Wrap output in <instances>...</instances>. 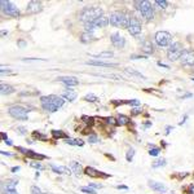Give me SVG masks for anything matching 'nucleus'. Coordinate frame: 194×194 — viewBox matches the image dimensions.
Returning a JSON list of instances; mask_svg holds the SVG:
<instances>
[{
	"instance_id": "nucleus-26",
	"label": "nucleus",
	"mask_w": 194,
	"mask_h": 194,
	"mask_svg": "<svg viewBox=\"0 0 194 194\" xmlns=\"http://www.w3.org/2000/svg\"><path fill=\"white\" fill-rule=\"evenodd\" d=\"M114 53L111 51H105V52H101V53H97V54H93L92 57H96V58H111Z\"/></svg>"
},
{
	"instance_id": "nucleus-61",
	"label": "nucleus",
	"mask_w": 194,
	"mask_h": 194,
	"mask_svg": "<svg viewBox=\"0 0 194 194\" xmlns=\"http://www.w3.org/2000/svg\"><path fill=\"white\" fill-rule=\"evenodd\" d=\"M2 154H3V155H8V157H10V155H12L10 153H7V152H2Z\"/></svg>"
},
{
	"instance_id": "nucleus-27",
	"label": "nucleus",
	"mask_w": 194,
	"mask_h": 194,
	"mask_svg": "<svg viewBox=\"0 0 194 194\" xmlns=\"http://www.w3.org/2000/svg\"><path fill=\"white\" fill-rule=\"evenodd\" d=\"M52 136L54 137V139H65V140L69 139L67 135L65 132H62V131H57V129H53L52 131Z\"/></svg>"
},
{
	"instance_id": "nucleus-8",
	"label": "nucleus",
	"mask_w": 194,
	"mask_h": 194,
	"mask_svg": "<svg viewBox=\"0 0 194 194\" xmlns=\"http://www.w3.org/2000/svg\"><path fill=\"white\" fill-rule=\"evenodd\" d=\"M128 33L132 36H137L141 33V23L137 20L136 17H131V22H129V27H128Z\"/></svg>"
},
{
	"instance_id": "nucleus-55",
	"label": "nucleus",
	"mask_w": 194,
	"mask_h": 194,
	"mask_svg": "<svg viewBox=\"0 0 194 194\" xmlns=\"http://www.w3.org/2000/svg\"><path fill=\"white\" fill-rule=\"evenodd\" d=\"M20 170H21L20 167H13V168H12V172H17V171H20Z\"/></svg>"
},
{
	"instance_id": "nucleus-2",
	"label": "nucleus",
	"mask_w": 194,
	"mask_h": 194,
	"mask_svg": "<svg viewBox=\"0 0 194 194\" xmlns=\"http://www.w3.org/2000/svg\"><path fill=\"white\" fill-rule=\"evenodd\" d=\"M131 17L126 12H121V10H115L113 12L111 16L109 17L110 23L115 27H123V29H128L129 27V22H131Z\"/></svg>"
},
{
	"instance_id": "nucleus-33",
	"label": "nucleus",
	"mask_w": 194,
	"mask_h": 194,
	"mask_svg": "<svg viewBox=\"0 0 194 194\" xmlns=\"http://www.w3.org/2000/svg\"><path fill=\"white\" fill-rule=\"evenodd\" d=\"M179 49H183V47H181L180 43H172V44L168 47V52H173V51H179Z\"/></svg>"
},
{
	"instance_id": "nucleus-58",
	"label": "nucleus",
	"mask_w": 194,
	"mask_h": 194,
	"mask_svg": "<svg viewBox=\"0 0 194 194\" xmlns=\"http://www.w3.org/2000/svg\"><path fill=\"white\" fill-rule=\"evenodd\" d=\"M4 142H5V144H7V145H12V140H10V139H8V140H5Z\"/></svg>"
},
{
	"instance_id": "nucleus-20",
	"label": "nucleus",
	"mask_w": 194,
	"mask_h": 194,
	"mask_svg": "<svg viewBox=\"0 0 194 194\" xmlns=\"http://www.w3.org/2000/svg\"><path fill=\"white\" fill-rule=\"evenodd\" d=\"M142 51L145 52L146 54H152L154 52V46H153V43L152 42H149V40H145L142 43Z\"/></svg>"
},
{
	"instance_id": "nucleus-34",
	"label": "nucleus",
	"mask_w": 194,
	"mask_h": 194,
	"mask_svg": "<svg viewBox=\"0 0 194 194\" xmlns=\"http://www.w3.org/2000/svg\"><path fill=\"white\" fill-rule=\"evenodd\" d=\"M84 29H85L87 33H93V30L96 29V26L93 22H88V23H84Z\"/></svg>"
},
{
	"instance_id": "nucleus-50",
	"label": "nucleus",
	"mask_w": 194,
	"mask_h": 194,
	"mask_svg": "<svg viewBox=\"0 0 194 194\" xmlns=\"http://www.w3.org/2000/svg\"><path fill=\"white\" fill-rule=\"evenodd\" d=\"M89 188H92V189H98V188H102V185H97V184H89Z\"/></svg>"
},
{
	"instance_id": "nucleus-60",
	"label": "nucleus",
	"mask_w": 194,
	"mask_h": 194,
	"mask_svg": "<svg viewBox=\"0 0 194 194\" xmlns=\"http://www.w3.org/2000/svg\"><path fill=\"white\" fill-rule=\"evenodd\" d=\"M186 118H188V115H185L183 119H181V122H180V124H183V123H185V121H186Z\"/></svg>"
},
{
	"instance_id": "nucleus-37",
	"label": "nucleus",
	"mask_w": 194,
	"mask_h": 194,
	"mask_svg": "<svg viewBox=\"0 0 194 194\" xmlns=\"http://www.w3.org/2000/svg\"><path fill=\"white\" fill-rule=\"evenodd\" d=\"M31 194H46V193L43 192L40 188H38L36 185H33L31 186Z\"/></svg>"
},
{
	"instance_id": "nucleus-40",
	"label": "nucleus",
	"mask_w": 194,
	"mask_h": 194,
	"mask_svg": "<svg viewBox=\"0 0 194 194\" xmlns=\"http://www.w3.org/2000/svg\"><path fill=\"white\" fill-rule=\"evenodd\" d=\"M88 141H89L91 144H96V142L98 141L97 135H96V133H91V135L88 136Z\"/></svg>"
},
{
	"instance_id": "nucleus-3",
	"label": "nucleus",
	"mask_w": 194,
	"mask_h": 194,
	"mask_svg": "<svg viewBox=\"0 0 194 194\" xmlns=\"http://www.w3.org/2000/svg\"><path fill=\"white\" fill-rule=\"evenodd\" d=\"M101 16H104V12L100 7H87L80 12L79 20L84 23H88V22H95Z\"/></svg>"
},
{
	"instance_id": "nucleus-30",
	"label": "nucleus",
	"mask_w": 194,
	"mask_h": 194,
	"mask_svg": "<svg viewBox=\"0 0 194 194\" xmlns=\"http://www.w3.org/2000/svg\"><path fill=\"white\" fill-rule=\"evenodd\" d=\"M26 155H27V157H30V158H34V159H46V157H44V155H42V154H38V153L33 152V150H29Z\"/></svg>"
},
{
	"instance_id": "nucleus-25",
	"label": "nucleus",
	"mask_w": 194,
	"mask_h": 194,
	"mask_svg": "<svg viewBox=\"0 0 194 194\" xmlns=\"http://www.w3.org/2000/svg\"><path fill=\"white\" fill-rule=\"evenodd\" d=\"M17 184H18V180L17 179H9V180L5 181L4 189H14Z\"/></svg>"
},
{
	"instance_id": "nucleus-42",
	"label": "nucleus",
	"mask_w": 194,
	"mask_h": 194,
	"mask_svg": "<svg viewBox=\"0 0 194 194\" xmlns=\"http://www.w3.org/2000/svg\"><path fill=\"white\" fill-rule=\"evenodd\" d=\"M104 121H106V123H109V124H117V119H114V118H111V117L104 118Z\"/></svg>"
},
{
	"instance_id": "nucleus-32",
	"label": "nucleus",
	"mask_w": 194,
	"mask_h": 194,
	"mask_svg": "<svg viewBox=\"0 0 194 194\" xmlns=\"http://www.w3.org/2000/svg\"><path fill=\"white\" fill-rule=\"evenodd\" d=\"M133 157H135V149H133V148H129L128 152H127V154H126V159H127L128 162H132V160H133Z\"/></svg>"
},
{
	"instance_id": "nucleus-46",
	"label": "nucleus",
	"mask_w": 194,
	"mask_h": 194,
	"mask_svg": "<svg viewBox=\"0 0 194 194\" xmlns=\"http://www.w3.org/2000/svg\"><path fill=\"white\" fill-rule=\"evenodd\" d=\"M17 132H20V135H26L27 131H26V128H25V127H18L17 128Z\"/></svg>"
},
{
	"instance_id": "nucleus-48",
	"label": "nucleus",
	"mask_w": 194,
	"mask_h": 194,
	"mask_svg": "<svg viewBox=\"0 0 194 194\" xmlns=\"http://www.w3.org/2000/svg\"><path fill=\"white\" fill-rule=\"evenodd\" d=\"M188 194H194V184H192L188 188Z\"/></svg>"
},
{
	"instance_id": "nucleus-38",
	"label": "nucleus",
	"mask_w": 194,
	"mask_h": 194,
	"mask_svg": "<svg viewBox=\"0 0 194 194\" xmlns=\"http://www.w3.org/2000/svg\"><path fill=\"white\" fill-rule=\"evenodd\" d=\"M154 3L157 4V5H159V7H160L162 9H166V8H167V5H168V3L166 2V0H155Z\"/></svg>"
},
{
	"instance_id": "nucleus-12",
	"label": "nucleus",
	"mask_w": 194,
	"mask_h": 194,
	"mask_svg": "<svg viewBox=\"0 0 194 194\" xmlns=\"http://www.w3.org/2000/svg\"><path fill=\"white\" fill-rule=\"evenodd\" d=\"M87 65L91 66H100V67H115L118 64H110V62H105V61H100V60H91L85 62Z\"/></svg>"
},
{
	"instance_id": "nucleus-14",
	"label": "nucleus",
	"mask_w": 194,
	"mask_h": 194,
	"mask_svg": "<svg viewBox=\"0 0 194 194\" xmlns=\"http://www.w3.org/2000/svg\"><path fill=\"white\" fill-rule=\"evenodd\" d=\"M93 23H95L96 29H104V27H106V26H108V25L110 23V20H109V17L101 16V17L98 18V20H96Z\"/></svg>"
},
{
	"instance_id": "nucleus-41",
	"label": "nucleus",
	"mask_w": 194,
	"mask_h": 194,
	"mask_svg": "<svg viewBox=\"0 0 194 194\" xmlns=\"http://www.w3.org/2000/svg\"><path fill=\"white\" fill-rule=\"evenodd\" d=\"M82 121H84L88 126H91V124H93V118H91V117H87V115H83L82 117Z\"/></svg>"
},
{
	"instance_id": "nucleus-36",
	"label": "nucleus",
	"mask_w": 194,
	"mask_h": 194,
	"mask_svg": "<svg viewBox=\"0 0 194 194\" xmlns=\"http://www.w3.org/2000/svg\"><path fill=\"white\" fill-rule=\"evenodd\" d=\"M159 153H160L159 148H152L149 150V155H152V157H157V155H159Z\"/></svg>"
},
{
	"instance_id": "nucleus-21",
	"label": "nucleus",
	"mask_w": 194,
	"mask_h": 194,
	"mask_svg": "<svg viewBox=\"0 0 194 194\" xmlns=\"http://www.w3.org/2000/svg\"><path fill=\"white\" fill-rule=\"evenodd\" d=\"M84 173L88 175V176H92V177H100L102 175V172L97 171L96 168H93V167H87L84 170Z\"/></svg>"
},
{
	"instance_id": "nucleus-19",
	"label": "nucleus",
	"mask_w": 194,
	"mask_h": 194,
	"mask_svg": "<svg viewBox=\"0 0 194 194\" xmlns=\"http://www.w3.org/2000/svg\"><path fill=\"white\" fill-rule=\"evenodd\" d=\"M184 53V48L183 49H179V51H173V52H168L167 53V57L170 61H175V60H179L181 56Z\"/></svg>"
},
{
	"instance_id": "nucleus-51",
	"label": "nucleus",
	"mask_w": 194,
	"mask_h": 194,
	"mask_svg": "<svg viewBox=\"0 0 194 194\" xmlns=\"http://www.w3.org/2000/svg\"><path fill=\"white\" fill-rule=\"evenodd\" d=\"M158 66H160V67H164V69H170V66H168V65H166V64H163V62H158Z\"/></svg>"
},
{
	"instance_id": "nucleus-22",
	"label": "nucleus",
	"mask_w": 194,
	"mask_h": 194,
	"mask_svg": "<svg viewBox=\"0 0 194 194\" xmlns=\"http://www.w3.org/2000/svg\"><path fill=\"white\" fill-rule=\"evenodd\" d=\"M93 39H95V35H93V33H83L82 35H80V42L82 43H91Z\"/></svg>"
},
{
	"instance_id": "nucleus-10",
	"label": "nucleus",
	"mask_w": 194,
	"mask_h": 194,
	"mask_svg": "<svg viewBox=\"0 0 194 194\" xmlns=\"http://www.w3.org/2000/svg\"><path fill=\"white\" fill-rule=\"evenodd\" d=\"M180 60H181V64L185 65V66H194V52L193 51H184Z\"/></svg>"
},
{
	"instance_id": "nucleus-57",
	"label": "nucleus",
	"mask_w": 194,
	"mask_h": 194,
	"mask_svg": "<svg viewBox=\"0 0 194 194\" xmlns=\"http://www.w3.org/2000/svg\"><path fill=\"white\" fill-rule=\"evenodd\" d=\"M172 129H173V127H167V129H166V131H167V132H166V133L168 135V133H170V132H171V131H172Z\"/></svg>"
},
{
	"instance_id": "nucleus-5",
	"label": "nucleus",
	"mask_w": 194,
	"mask_h": 194,
	"mask_svg": "<svg viewBox=\"0 0 194 194\" xmlns=\"http://www.w3.org/2000/svg\"><path fill=\"white\" fill-rule=\"evenodd\" d=\"M8 113H9L10 117H13L14 119H18V121H27L29 119V110L25 109L23 106H18V105L9 106Z\"/></svg>"
},
{
	"instance_id": "nucleus-52",
	"label": "nucleus",
	"mask_w": 194,
	"mask_h": 194,
	"mask_svg": "<svg viewBox=\"0 0 194 194\" xmlns=\"http://www.w3.org/2000/svg\"><path fill=\"white\" fill-rule=\"evenodd\" d=\"M133 113H132V115H139L140 113H141V110H139V109H135V110H132Z\"/></svg>"
},
{
	"instance_id": "nucleus-53",
	"label": "nucleus",
	"mask_w": 194,
	"mask_h": 194,
	"mask_svg": "<svg viewBox=\"0 0 194 194\" xmlns=\"http://www.w3.org/2000/svg\"><path fill=\"white\" fill-rule=\"evenodd\" d=\"M17 44H18V47H25V46H26V43H25L23 40H20V42L17 43Z\"/></svg>"
},
{
	"instance_id": "nucleus-15",
	"label": "nucleus",
	"mask_w": 194,
	"mask_h": 194,
	"mask_svg": "<svg viewBox=\"0 0 194 194\" xmlns=\"http://www.w3.org/2000/svg\"><path fill=\"white\" fill-rule=\"evenodd\" d=\"M149 186L152 188L153 190L159 192V193H164L167 190V188L162 183H158V181H149Z\"/></svg>"
},
{
	"instance_id": "nucleus-4",
	"label": "nucleus",
	"mask_w": 194,
	"mask_h": 194,
	"mask_svg": "<svg viewBox=\"0 0 194 194\" xmlns=\"http://www.w3.org/2000/svg\"><path fill=\"white\" fill-rule=\"evenodd\" d=\"M136 9L140 12V14L148 21H152L154 18V9L153 5L149 0H140V2H135Z\"/></svg>"
},
{
	"instance_id": "nucleus-6",
	"label": "nucleus",
	"mask_w": 194,
	"mask_h": 194,
	"mask_svg": "<svg viewBox=\"0 0 194 194\" xmlns=\"http://www.w3.org/2000/svg\"><path fill=\"white\" fill-rule=\"evenodd\" d=\"M0 5H2V10H3V13L4 14H7L9 17H18L20 16V9H18L14 3H12V2H7V0H2L0 2Z\"/></svg>"
},
{
	"instance_id": "nucleus-62",
	"label": "nucleus",
	"mask_w": 194,
	"mask_h": 194,
	"mask_svg": "<svg viewBox=\"0 0 194 194\" xmlns=\"http://www.w3.org/2000/svg\"><path fill=\"white\" fill-rule=\"evenodd\" d=\"M192 80H193V82H194V78H193V79H192Z\"/></svg>"
},
{
	"instance_id": "nucleus-28",
	"label": "nucleus",
	"mask_w": 194,
	"mask_h": 194,
	"mask_svg": "<svg viewBox=\"0 0 194 194\" xmlns=\"http://www.w3.org/2000/svg\"><path fill=\"white\" fill-rule=\"evenodd\" d=\"M67 145H73V146H83L84 142L82 140H77V139H67L65 140Z\"/></svg>"
},
{
	"instance_id": "nucleus-7",
	"label": "nucleus",
	"mask_w": 194,
	"mask_h": 194,
	"mask_svg": "<svg viewBox=\"0 0 194 194\" xmlns=\"http://www.w3.org/2000/svg\"><path fill=\"white\" fill-rule=\"evenodd\" d=\"M155 43L159 46V47H170L172 44V36L170 33L167 31H158L154 36Z\"/></svg>"
},
{
	"instance_id": "nucleus-47",
	"label": "nucleus",
	"mask_w": 194,
	"mask_h": 194,
	"mask_svg": "<svg viewBox=\"0 0 194 194\" xmlns=\"http://www.w3.org/2000/svg\"><path fill=\"white\" fill-rule=\"evenodd\" d=\"M16 149L18 150V152H21L22 154H25V155H26V154H27V152H29V150H27V149H25V148H21V146H17Z\"/></svg>"
},
{
	"instance_id": "nucleus-16",
	"label": "nucleus",
	"mask_w": 194,
	"mask_h": 194,
	"mask_svg": "<svg viewBox=\"0 0 194 194\" xmlns=\"http://www.w3.org/2000/svg\"><path fill=\"white\" fill-rule=\"evenodd\" d=\"M77 96H78V93L71 88H67L64 93H62V98L67 100V101H74V100L77 98Z\"/></svg>"
},
{
	"instance_id": "nucleus-39",
	"label": "nucleus",
	"mask_w": 194,
	"mask_h": 194,
	"mask_svg": "<svg viewBox=\"0 0 194 194\" xmlns=\"http://www.w3.org/2000/svg\"><path fill=\"white\" fill-rule=\"evenodd\" d=\"M80 190H82L83 193H87V194H97L95 189H92V188H80Z\"/></svg>"
},
{
	"instance_id": "nucleus-18",
	"label": "nucleus",
	"mask_w": 194,
	"mask_h": 194,
	"mask_svg": "<svg viewBox=\"0 0 194 194\" xmlns=\"http://www.w3.org/2000/svg\"><path fill=\"white\" fill-rule=\"evenodd\" d=\"M70 170H71L73 173H75L77 176H79V175L82 173V164L78 163V162H75V160H73V162H70Z\"/></svg>"
},
{
	"instance_id": "nucleus-17",
	"label": "nucleus",
	"mask_w": 194,
	"mask_h": 194,
	"mask_svg": "<svg viewBox=\"0 0 194 194\" xmlns=\"http://www.w3.org/2000/svg\"><path fill=\"white\" fill-rule=\"evenodd\" d=\"M51 168L56 173H64V175H70L71 173V170H69V168H66V167H62V166L51 164Z\"/></svg>"
},
{
	"instance_id": "nucleus-29",
	"label": "nucleus",
	"mask_w": 194,
	"mask_h": 194,
	"mask_svg": "<svg viewBox=\"0 0 194 194\" xmlns=\"http://www.w3.org/2000/svg\"><path fill=\"white\" fill-rule=\"evenodd\" d=\"M129 123V118L126 117V115H119L117 119V124H119V126H126V124Z\"/></svg>"
},
{
	"instance_id": "nucleus-35",
	"label": "nucleus",
	"mask_w": 194,
	"mask_h": 194,
	"mask_svg": "<svg viewBox=\"0 0 194 194\" xmlns=\"http://www.w3.org/2000/svg\"><path fill=\"white\" fill-rule=\"evenodd\" d=\"M163 166H166V159L164 158H160V159H158L157 162L153 163V168H158V167H163Z\"/></svg>"
},
{
	"instance_id": "nucleus-31",
	"label": "nucleus",
	"mask_w": 194,
	"mask_h": 194,
	"mask_svg": "<svg viewBox=\"0 0 194 194\" xmlns=\"http://www.w3.org/2000/svg\"><path fill=\"white\" fill-rule=\"evenodd\" d=\"M84 101H88V102H97L98 101V97L93 93H88V95L84 96Z\"/></svg>"
},
{
	"instance_id": "nucleus-49",
	"label": "nucleus",
	"mask_w": 194,
	"mask_h": 194,
	"mask_svg": "<svg viewBox=\"0 0 194 194\" xmlns=\"http://www.w3.org/2000/svg\"><path fill=\"white\" fill-rule=\"evenodd\" d=\"M31 167H34V168H39V170H42V164L40 163H31Z\"/></svg>"
},
{
	"instance_id": "nucleus-56",
	"label": "nucleus",
	"mask_w": 194,
	"mask_h": 194,
	"mask_svg": "<svg viewBox=\"0 0 194 194\" xmlns=\"http://www.w3.org/2000/svg\"><path fill=\"white\" fill-rule=\"evenodd\" d=\"M2 137H3V140H4V141H5V140H8L7 133H5V132H3V133H2Z\"/></svg>"
},
{
	"instance_id": "nucleus-1",
	"label": "nucleus",
	"mask_w": 194,
	"mask_h": 194,
	"mask_svg": "<svg viewBox=\"0 0 194 194\" xmlns=\"http://www.w3.org/2000/svg\"><path fill=\"white\" fill-rule=\"evenodd\" d=\"M65 98H62L60 96L49 95V96H42L40 97V105L43 110H46L47 113H56L60 108H62L65 104Z\"/></svg>"
},
{
	"instance_id": "nucleus-45",
	"label": "nucleus",
	"mask_w": 194,
	"mask_h": 194,
	"mask_svg": "<svg viewBox=\"0 0 194 194\" xmlns=\"http://www.w3.org/2000/svg\"><path fill=\"white\" fill-rule=\"evenodd\" d=\"M3 193L4 194H18V192L16 189H4Z\"/></svg>"
},
{
	"instance_id": "nucleus-44",
	"label": "nucleus",
	"mask_w": 194,
	"mask_h": 194,
	"mask_svg": "<svg viewBox=\"0 0 194 194\" xmlns=\"http://www.w3.org/2000/svg\"><path fill=\"white\" fill-rule=\"evenodd\" d=\"M146 56H140V54H133L131 56V60H145Z\"/></svg>"
},
{
	"instance_id": "nucleus-13",
	"label": "nucleus",
	"mask_w": 194,
	"mask_h": 194,
	"mask_svg": "<svg viewBox=\"0 0 194 194\" xmlns=\"http://www.w3.org/2000/svg\"><path fill=\"white\" fill-rule=\"evenodd\" d=\"M57 80H58V82H61V83L66 84V85H69V87H74V85H78L79 84L78 79L75 78V77H60Z\"/></svg>"
},
{
	"instance_id": "nucleus-59",
	"label": "nucleus",
	"mask_w": 194,
	"mask_h": 194,
	"mask_svg": "<svg viewBox=\"0 0 194 194\" xmlns=\"http://www.w3.org/2000/svg\"><path fill=\"white\" fill-rule=\"evenodd\" d=\"M188 97H192V93H186V95L183 96V98H188Z\"/></svg>"
},
{
	"instance_id": "nucleus-24",
	"label": "nucleus",
	"mask_w": 194,
	"mask_h": 194,
	"mask_svg": "<svg viewBox=\"0 0 194 194\" xmlns=\"http://www.w3.org/2000/svg\"><path fill=\"white\" fill-rule=\"evenodd\" d=\"M0 89H2V95H10V93L14 92V88L9 84H2Z\"/></svg>"
},
{
	"instance_id": "nucleus-11",
	"label": "nucleus",
	"mask_w": 194,
	"mask_h": 194,
	"mask_svg": "<svg viewBox=\"0 0 194 194\" xmlns=\"http://www.w3.org/2000/svg\"><path fill=\"white\" fill-rule=\"evenodd\" d=\"M110 40H111V44L114 46L115 48H123L124 46H126V40H124V38L119 33L111 34Z\"/></svg>"
},
{
	"instance_id": "nucleus-43",
	"label": "nucleus",
	"mask_w": 194,
	"mask_h": 194,
	"mask_svg": "<svg viewBox=\"0 0 194 194\" xmlns=\"http://www.w3.org/2000/svg\"><path fill=\"white\" fill-rule=\"evenodd\" d=\"M128 105H131V106H140L141 102L139 101V100H131V101H128Z\"/></svg>"
},
{
	"instance_id": "nucleus-54",
	"label": "nucleus",
	"mask_w": 194,
	"mask_h": 194,
	"mask_svg": "<svg viewBox=\"0 0 194 194\" xmlns=\"http://www.w3.org/2000/svg\"><path fill=\"white\" fill-rule=\"evenodd\" d=\"M117 188H118V189H128V188H127L126 185H118Z\"/></svg>"
},
{
	"instance_id": "nucleus-9",
	"label": "nucleus",
	"mask_w": 194,
	"mask_h": 194,
	"mask_svg": "<svg viewBox=\"0 0 194 194\" xmlns=\"http://www.w3.org/2000/svg\"><path fill=\"white\" fill-rule=\"evenodd\" d=\"M43 9V4L42 2H36V0H33V2H29L27 7H26V12L30 14H35V13H39Z\"/></svg>"
},
{
	"instance_id": "nucleus-23",
	"label": "nucleus",
	"mask_w": 194,
	"mask_h": 194,
	"mask_svg": "<svg viewBox=\"0 0 194 194\" xmlns=\"http://www.w3.org/2000/svg\"><path fill=\"white\" fill-rule=\"evenodd\" d=\"M124 71H126L127 74H129L131 77H135V78H139V79H146V78H145V75H142L141 73H139V71L133 70V69H129V67H127Z\"/></svg>"
}]
</instances>
